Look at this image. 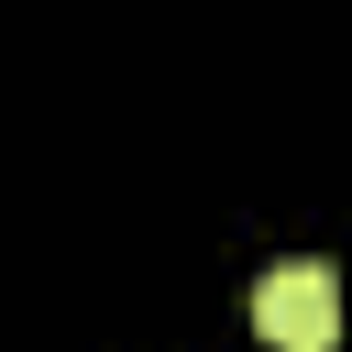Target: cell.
I'll return each instance as SVG.
<instances>
[{
  "mask_svg": "<svg viewBox=\"0 0 352 352\" xmlns=\"http://www.w3.org/2000/svg\"><path fill=\"white\" fill-rule=\"evenodd\" d=\"M253 330H264V352H330L341 341V275L330 264H264V286H253Z\"/></svg>",
  "mask_w": 352,
  "mask_h": 352,
  "instance_id": "1",
  "label": "cell"
}]
</instances>
